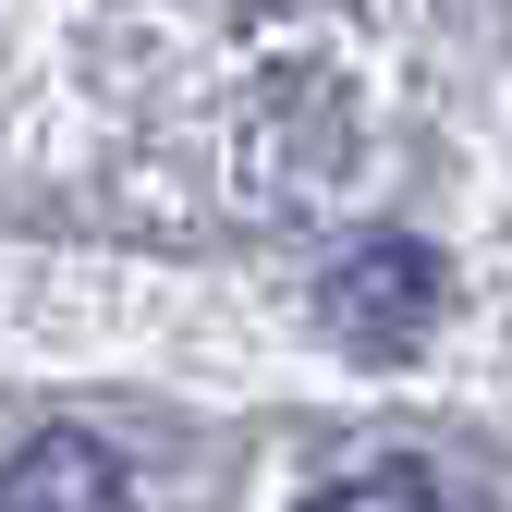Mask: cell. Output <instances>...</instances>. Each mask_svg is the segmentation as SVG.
<instances>
[{
  "instance_id": "obj_1",
  "label": "cell",
  "mask_w": 512,
  "mask_h": 512,
  "mask_svg": "<svg viewBox=\"0 0 512 512\" xmlns=\"http://www.w3.org/2000/svg\"><path fill=\"white\" fill-rule=\"evenodd\" d=\"M317 317L342 330V354L391 366V354H415V342L439 330V256H427V244H403V232H366L342 269L317 281Z\"/></svg>"
},
{
  "instance_id": "obj_3",
  "label": "cell",
  "mask_w": 512,
  "mask_h": 512,
  "mask_svg": "<svg viewBox=\"0 0 512 512\" xmlns=\"http://www.w3.org/2000/svg\"><path fill=\"white\" fill-rule=\"evenodd\" d=\"M342 500H439V476H415V464H378V476H342Z\"/></svg>"
},
{
  "instance_id": "obj_2",
  "label": "cell",
  "mask_w": 512,
  "mask_h": 512,
  "mask_svg": "<svg viewBox=\"0 0 512 512\" xmlns=\"http://www.w3.org/2000/svg\"><path fill=\"white\" fill-rule=\"evenodd\" d=\"M0 500H122V464L86 452V439H49V452H25L0 476Z\"/></svg>"
}]
</instances>
